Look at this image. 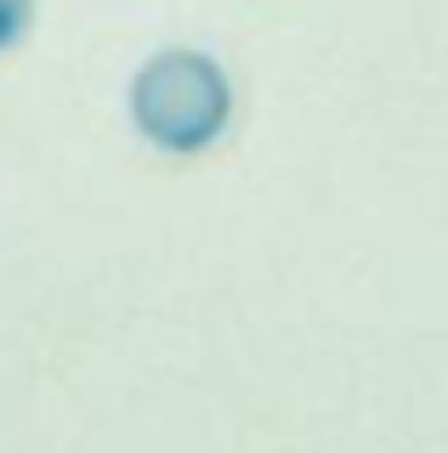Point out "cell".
<instances>
[{
  "label": "cell",
  "mask_w": 448,
  "mask_h": 453,
  "mask_svg": "<svg viewBox=\"0 0 448 453\" xmlns=\"http://www.w3.org/2000/svg\"><path fill=\"white\" fill-rule=\"evenodd\" d=\"M131 125L159 153H205L233 125V80L210 51L165 46L131 80Z\"/></svg>",
  "instance_id": "obj_1"
},
{
  "label": "cell",
  "mask_w": 448,
  "mask_h": 453,
  "mask_svg": "<svg viewBox=\"0 0 448 453\" xmlns=\"http://www.w3.org/2000/svg\"><path fill=\"white\" fill-rule=\"evenodd\" d=\"M35 23V0H0V51H12Z\"/></svg>",
  "instance_id": "obj_2"
}]
</instances>
